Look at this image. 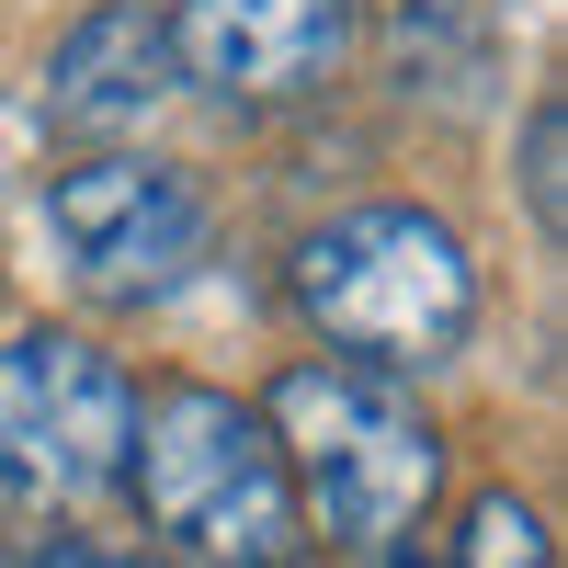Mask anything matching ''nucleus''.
I'll list each match as a JSON object with an SVG mask.
<instances>
[{"mask_svg": "<svg viewBox=\"0 0 568 568\" xmlns=\"http://www.w3.org/2000/svg\"><path fill=\"white\" fill-rule=\"evenodd\" d=\"M160 91H171V34L114 0V12L69 23L58 69H45V114H58V125H136Z\"/></svg>", "mask_w": 568, "mask_h": 568, "instance_id": "7", "label": "nucleus"}, {"mask_svg": "<svg viewBox=\"0 0 568 568\" xmlns=\"http://www.w3.org/2000/svg\"><path fill=\"white\" fill-rule=\"evenodd\" d=\"M387 23H398V69L409 91L433 80V91H466L489 69V0H387Z\"/></svg>", "mask_w": 568, "mask_h": 568, "instance_id": "8", "label": "nucleus"}, {"mask_svg": "<svg viewBox=\"0 0 568 568\" xmlns=\"http://www.w3.org/2000/svg\"><path fill=\"white\" fill-rule=\"evenodd\" d=\"M398 568H557L546 557V524H535V500H511V489H489V500H466V524L455 535H398Z\"/></svg>", "mask_w": 568, "mask_h": 568, "instance_id": "9", "label": "nucleus"}, {"mask_svg": "<svg viewBox=\"0 0 568 568\" xmlns=\"http://www.w3.org/2000/svg\"><path fill=\"white\" fill-rule=\"evenodd\" d=\"M262 433L296 478V511L329 546H398L444 489V433L364 364H296Z\"/></svg>", "mask_w": 568, "mask_h": 568, "instance_id": "2", "label": "nucleus"}, {"mask_svg": "<svg viewBox=\"0 0 568 568\" xmlns=\"http://www.w3.org/2000/svg\"><path fill=\"white\" fill-rule=\"evenodd\" d=\"M136 387L80 329L0 342V511H80L125 478Z\"/></svg>", "mask_w": 568, "mask_h": 568, "instance_id": "4", "label": "nucleus"}, {"mask_svg": "<svg viewBox=\"0 0 568 568\" xmlns=\"http://www.w3.org/2000/svg\"><path fill=\"white\" fill-rule=\"evenodd\" d=\"M296 307L329 353H364V364H444L466 329H478V262L444 216L420 205H353L307 227L296 251Z\"/></svg>", "mask_w": 568, "mask_h": 568, "instance_id": "3", "label": "nucleus"}, {"mask_svg": "<svg viewBox=\"0 0 568 568\" xmlns=\"http://www.w3.org/2000/svg\"><path fill=\"white\" fill-rule=\"evenodd\" d=\"M45 240H58V262L91 296H160V284L205 251V194L171 160L103 149V160H69L45 182Z\"/></svg>", "mask_w": 568, "mask_h": 568, "instance_id": "5", "label": "nucleus"}, {"mask_svg": "<svg viewBox=\"0 0 568 568\" xmlns=\"http://www.w3.org/2000/svg\"><path fill=\"white\" fill-rule=\"evenodd\" d=\"M171 69H194L227 103H284V91H318L353 58V0H182Z\"/></svg>", "mask_w": 568, "mask_h": 568, "instance_id": "6", "label": "nucleus"}, {"mask_svg": "<svg viewBox=\"0 0 568 568\" xmlns=\"http://www.w3.org/2000/svg\"><path fill=\"white\" fill-rule=\"evenodd\" d=\"M125 478L149 535H171L194 568H307V511L296 478L262 433V409H240L227 387H149L125 420Z\"/></svg>", "mask_w": 568, "mask_h": 568, "instance_id": "1", "label": "nucleus"}, {"mask_svg": "<svg viewBox=\"0 0 568 568\" xmlns=\"http://www.w3.org/2000/svg\"><path fill=\"white\" fill-rule=\"evenodd\" d=\"M12 568H149V557H114V546H91V535H34Z\"/></svg>", "mask_w": 568, "mask_h": 568, "instance_id": "11", "label": "nucleus"}, {"mask_svg": "<svg viewBox=\"0 0 568 568\" xmlns=\"http://www.w3.org/2000/svg\"><path fill=\"white\" fill-rule=\"evenodd\" d=\"M557 136H568V114L535 103V125H524V194H535V227H546V240H557Z\"/></svg>", "mask_w": 568, "mask_h": 568, "instance_id": "10", "label": "nucleus"}]
</instances>
